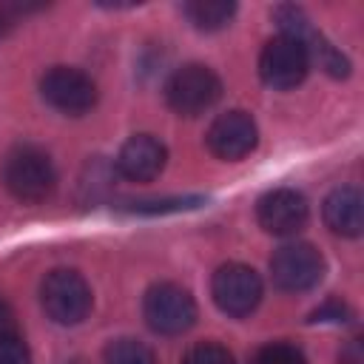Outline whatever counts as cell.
Returning a JSON list of instances; mask_svg holds the SVG:
<instances>
[{
	"mask_svg": "<svg viewBox=\"0 0 364 364\" xmlns=\"http://www.w3.org/2000/svg\"><path fill=\"white\" fill-rule=\"evenodd\" d=\"M182 364H236V361L228 347H222L216 341H199L185 353Z\"/></svg>",
	"mask_w": 364,
	"mask_h": 364,
	"instance_id": "18",
	"label": "cell"
},
{
	"mask_svg": "<svg viewBox=\"0 0 364 364\" xmlns=\"http://www.w3.org/2000/svg\"><path fill=\"white\" fill-rule=\"evenodd\" d=\"M145 324L159 336H182L196 321V301L193 296L173 282H156L145 290L142 299Z\"/></svg>",
	"mask_w": 364,
	"mask_h": 364,
	"instance_id": "5",
	"label": "cell"
},
{
	"mask_svg": "<svg viewBox=\"0 0 364 364\" xmlns=\"http://www.w3.org/2000/svg\"><path fill=\"white\" fill-rule=\"evenodd\" d=\"M222 97V80L213 68L202 63H188L176 68L165 82V102L179 117H199L210 111Z\"/></svg>",
	"mask_w": 364,
	"mask_h": 364,
	"instance_id": "4",
	"label": "cell"
},
{
	"mask_svg": "<svg viewBox=\"0 0 364 364\" xmlns=\"http://www.w3.org/2000/svg\"><path fill=\"white\" fill-rule=\"evenodd\" d=\"M324 222L333 233L338 236H347V239H355L361 236V228H364V199H361V191L353 188V185H341L336 191L327 193L324 199Z\"/></svg>",
	"mask_w": 364,
	"mask_h": 364,
	"instance_id": "13",
	"label": "cell"
},
{
	"mask_svg": "<svg viewBox=\"0 0 364 364\" xmlns=\"http://www.w3.org/2000/svg\"><path fill=\"white\" fill-rule=\"evenodd\" d=\"M17 14H20V6H0V37L14 28Z\"/></svg>",
	"mask_w": 364,
	"mask_h": 364,
	"instance_id": "21",
	"label": "cell"
},
{
	"mask_svg": "<svg viewBox=\"0 0 364 364\" xmlns=\"http://www.w3.org/2000/svg\"><path fill=\"white\" fill-rule=\"evenodd\" d=\"M0 364H31V350L17 330L0 333Z\"/></svg>",
	"mask_w": 364,
	"mask_h": 364,
	"instance_id": "19",
	"label": "cell"
},
{
	"mask_svg": "<svg viewBox=\"0 0 364 364\" xmlns=\"http://www.w3.org/2000/svg\"><path fill=\"white\" fill-rule=\"evenodd\" d=\"M102 364H156V358L148 344L122 336V338H114L105 344Z\"/></svg>",
	"mask_w": 364,
	"mask_h": 364,
	"instance_id": "16",
	"label": "cell"
},
{
	"mask_svg": "<svg viewBox=\"0 0 364 364\" xmlns=\"http://www.w3.org/2000/svg\"><path fill=\"white\" fill-rule=\"evenodd\" d=\"M40 304L54 324L74 327L88 318L94 296L82 273L71 267H54L40 282Z\"/></svg>",
	"mask_w": 364,
	"mask_h": 364,
	"instance_id": "2",
	"label": "cell"
},
{
	"mask_svg": "<svg viewBox=\"0 0 364 364\" xmlns=\"http://www.w3.org/2000/svg\"><path fill=\"white\" fill-rule=\"evenodd\" d=\"M324 256L310 242H287L270 259V279L284 293L313 290L324 276Z\"/></svg>",
	"mask_w": 364,
	"mask_h": 364,
	"instance_id": "8",
	"label": "cell"
},
{
	"mask_svg": "<svg viewBox=\"0 0 364 364\" xmlns=\"http://www.w3.org/2000/svg\"><path fill=\"white\" fill-rule=\"evenodd\" d=\"M205 142H208L213 156L236 162V159H245L256 148L259 128H256V122L247 111H239V108L225 111L210 122V128L205 134Z\"/></svg>",
	"mask_w": 364,
	"mask_h": 364,
	"instance_id": "11",
	"label": "cell"
},
{
	"mask_svg": "<svg viewBox=\"0 0 364 364\" xmlns=\"http://www.w3.org/2000/svg\"><path fill=\"white\" fill-rule=\"evenodd\" d=\"M310 205L301 191L296 188H273L259 196L256 219L273 236H293L307 225Z\"/></svg>",
	"mask_w": 364,
	"mask_h": 364,
	"instance_id": "10",
	"label": "cell"
},
{
	"mask_svg": "<svg viewBox=\"0 0 364 364\" xmlns=\"http://www.w3.org/2000/svg\"><path fill=\"white\" fill-rule=\"evenodd\" d=\"M14 330V310L11 304L0 296V333H11Z\"/></svg>",
	"mask_w": 364,
	"mask_h": 364,
	"instance_id": "22",
	"label": "cell"
},
{
	"mask_svg": "<svg viewBox=\"0 0 364 364\" xmlns=\"http://www.w3.org/2000/svg\"><path fill=\"white\" fill-rule=\"evenodd\" d=\"M341 364H364V355H361V344L358 338L350 341V347L341 353Z\"/></svg>",
	"mask_w": 364,
	"mask_h": 364,
	"instance_id": "23",
	"label": "cell"
},
{
	"mask_svg": "<svg viewBox=\"0 0 364 364\" xmlns=\"http://www.w3.org/2000/svg\"><path fill=\"white\" fill-rule=\"evenodd\" d=\"M208 199L193 193V196H148V199H128L119 202L117 210L122 213H136V216H162V213H179L205 205Z\"/></svg>",
	"mask_w": 364,
	"mask_h": 364,
	"instance_id": "15",
	"label": "cell"
},
{
	"mask_svg": "<svg viewBox=\"0 0 364 364\" xmlns=\"http://www.w3.org/2000/svg\"><path fill=\"white\" fill-rule=\"evenodd\" d=\"M165 162L168 148L162 139H156L154 134H134L122 142L114 159V171L128 182H151L162 173Z\"/></svg>",
	"mask_w": 364,
	"mask_h": 364,
	"instance_id": "12",
	"label": "cell"
},
{
	"mask_svg": "<svg viewBox=\"0 0 364 364\" xmlns=\"http://www.w3.org/2000/svg\"><path fill=\"white\" fill-rule=\"evenodd\" d=\"M307 71H310V57L299 40L279 34L264 43L259 54V77L264 85L276 91H290L304 82Z\"/></svg>",
	"mask_w": 364,
	"mask_h": 364,
	"instance_id": "9",
	"label": "cell"
},
{
	"mask_svg": "<svg viewBox=\"0 0 364 364\" xmlns=\"http://www.w3.org/2000/svg\"><path fill=\"white\" fill-rule=\"evenodd\" d=\"M182 14L188 17V23L199 31H222L233 14H236V3L230 0H191L182 3Z\"/></svg>",
	"mask_w": 364,
	"mask_h": 364,
	"instance_id": "14",
	"label": "cell"
},
{
	"mask_svg": "<svg viewBox=\"0 0 364 364\" xmlns=\"http://www.w3.org/2000/svg\"><path fill=\"white\" fill-rule=\"evenodd\" d=\"M40 97L60 114L82 117L97 105V82L74 65H51L40 77Z\"/></svg>",
	"mask_w": 364,
	"mask_h": 364,
	"instance_id": "7",
	"label": "cell"
},
{
	"mask_svg": "<svg viewBox=\"0 0 364 364\" xmlns=\"http://www.w3.org/2000/svg\"><path fill=\"white\" fill-rule=\"evenodd\" d=\"M273 20L279 23L282 34L284 37H293L304 46L310 63H318V68L336 80L347 77L350 74V60L313 26V20L307 17V11L296 3H282L273 9Z\"/></svg>",
	"mask_w": 364,
	"mask_h": 364,
	"instance_id": "3",
	"label": "cell"
},
{
	"mask_svg": "<svg viewBox=\"0 0 364 364\" xmlns=\"http://www.w3.org/2000/svg\"><path fill=\"white\" fill-rule=\"evenodd\" d=\"M3 185L23 205L46 202L57 188L51 156L37 145H17L3 159Z\"/></svg>",
	"mask_w": 364,
	"mask_h": 364,
	"instance_id": "1",
	"label": "cell"
},
{
	"mask_svg": "<svg viewBox=\"0 0 364 364\" xmlns=\"http://www.w3.org/2000/svg\"><path fill=\"white\" fill-rule=\"evenodd\" d=\"M262 293H264V287H262L259 273L242 262L219 264L210 279V296H213L216 307L233 318L250 316L259 307Z\"/></svg>",
	"mask_w": 364,
	"mask_h": 364,
	"instance_id": "6",
	"label": "cell"
},
{
	"mask_svg": "<svg viewBox=\"0 0 364 364\" xmlns=\"http://www.w3.org/2000/svg\"><path fill=\"white\" fill-rule=\"evenodd\" d=\"M353 318V310L347 301L341 299H327L324 304H318L313 313H310V321L313 324H347Z\"/></svg>",
	"mask_w": 364,
	"mask_h": 364,
	"instance_id": "20",
	"label": "cell"
},
{
	"mask_svg": "<svg viewBox=\"0 0 364 364\" xmlns=\"http://www.w3.org/2000/svg\"><path fill=\"white\" fill-rule=\"evenodd\" d=\"M250 364H307V358H304L301 347H296L290 341H270L256 350Z\"/></svg>",
	"mask_w": 364,
	"mask_h": 364,
	"instance_id": "17",
	"label": "cell"
}]
</instances>
